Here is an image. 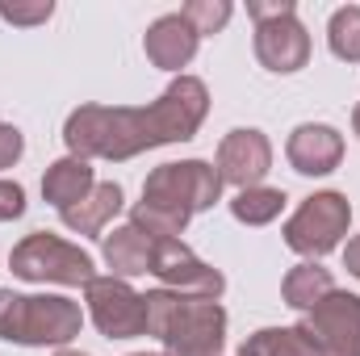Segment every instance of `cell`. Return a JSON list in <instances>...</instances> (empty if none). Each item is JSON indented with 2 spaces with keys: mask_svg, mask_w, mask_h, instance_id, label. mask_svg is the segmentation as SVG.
<instances>
[{
  "mask_svg": "<svg viewBox=\"0 0 360 356\" xmlns=\"http://www.w3.org/2000/svg\"><path fill=\"white\" fill-rule=\"evenodd\" d=\"M210 113V89L180 72L151 105H80L63 122V143L80 160H134L151 147L188 143Z\"/></svg>",
  "mask_w": 360,
  "mask_h": 356,
  "instance_id": "6da1fadb",
  "label": "cell"
},
{
  "mask_svg": "<svg viewBox=\"0 0 360 356\" xmlns=\"http://www.w3.org/2000/svg\"><path fill=\"white\" fill-rule=\"evenodd\" d=\"M222 197L218 168L205 160H180L160 164L143 180V201L130 210V227H139L151 239H180L193 214L210 210Z\"/></svg>",
  "mask_w": 360,
  "mask_h": 356,
  "instance_id": "7a4b0ae2",
  "label": "cell"
},
{
  "mask_svg": "<svg viewBox=\"0 0 360 356\" xmlns=\"http://www.w3.org/2000/svg\"><path fill=\"white\" fill-rule=\"evenodd\" d=\"M147 298V336L164 344V356H222L226 310L218 298H188L176 289H151Z\"/></svg>",
  "mask_w": 360,
  "mask_h": 356,
  "instance_id": "3957f363",
  "label": "cell"
},
{
  "mask_svg": "<svg viewBox=\"0 0 360 356\" xmlns=\"http://www.w3.org/2000/svg\"><path fill=\"white\" fill-rule=\"evenodd\" d=\"M84 327L80 302L63 293H13L0 289V340L21 348H68Z\"/></svg>",
  "mask_w": 360,
  "mask_h": 356,
  "instance_id": "277c9868",
  "label": "cell"
},
{
  "mask_svg": "<svg viewBox=\"0 0 360 356\" xmlns=\"http://www.w3.org/2000/svg\"><path fill=\"white\" fill-rule=\"evenodd\" d=\"M8 268H13V276L34 281V285H46V281L51 285H89L96 276L89 252L68 243V239H59V235H51V231L25 235L8 252Z\"/></svg>",
  "mask_w": 360,
  "mask_h": 356,
  "instance_id": "5b68a950",
  "label": "cell"
},
{
  "mask_svg": "<svg viewBox=\"0 0 360 356\" xmlns=\"http://www.w3.org/2000/svg\"><path fill=\"white\" fill-rule=\"evenodd\" d=\"M348 227H352V201L344 193L327 189V193L306 197L297 205V214L285 222L281 235H285L289 252H297L306 260H319V256H327V252L340 248V239L348 235Z\"/></svg>",
  "mask_w": 360,
  "mask_h": 356,
  "instance_id": "8992f818",
  "label": "cell"
},
{
  "mask_svg": "<svg viewBox=\"0 0 360 356\" xmlns=\"http://www.w3.org/2000/svg\"><path fill=\"white\" fill-rule=\"evenodd\" d=\"M84 302H89V319L105 340H134L147 336V298L139 289H130V281L122 276H92L84 285Z\"/></svg>",
  "mask_w": 360,
  "mask_h": 356,
  "instance_id": "52a82bcc",
  "label": "cell"
},
{
  "mask_svg": "<svg viewBox=\"0 0 360 356\" xmlns=\"http://www.w3.org/2000/svg\"><path fill=\"white\" fill-rule=\"evenodd\" d=\"M147 272L160 281V289H176L188 298H222L226 289V276L214 265H205L184 239H155Z\"/></svg>",
  "mask_w": 360,
  "mask_h": 356,
  "instance_id": "ba28073f",
  "label": "cell"
},
{
  "mask_svg": "<svg viewBox=\"0 0 360 356\" xmlns=\"http://www.w3.org/2000/svg\"><path fill=\"white\" fill-rule=\"evenodd\" d=\"M302 327L323 356H360V293L331 289L314 310H306Z\"/></svg>",
  "mask_w": 360,
  "mask_h": 356,
  "instance_id": "9c48e42d",
  "label": "cell"
},
{
  "mask_svg": "<svg viewBox=\"0 0 360 356\" xmlns=\"http://www.w3.org/2000/svg\"><path fill=\"white\" fill-rule=\"evenodd\" d=\"M214 168H218V180H222V184H235L239 193H243V189H256L260 180L269 177V168H272L269 134L256 130V126H239V130H231V134L218 143V160H214Z\"/></svg>",
  "mask_w": 360,
  "mask_h": 356,
  "instance_id": "30bf717a",
  "label": "cell"
},
{
  "mask_svg": "<svg viewBox=\"0 0 360 356\" xmlns=\"http://www.w3.org/2000/svg\"><path fill=\"white\" fill-rule=\"evenodd\" d=\"M256 59L264 72H276V76H293L310 63V34L297 21V8L256 21Z\"/></svg>",
  "mask_w": 360,
  "mask_h": 356,
  "instance_id": "8fae6325",
  "label": "cell"
},
{
  "mask_svg": "<svg viewBox=\"0 0 360 356\" xmlns=\"http://www.w3.org/2000/svg\"><path fill=\"white\" fill-rule=\"evenodd\" d=\"M285 160L302 177H327L344 160V134L327 122H302L285 143Z\"/></svg>",
  "mask_w": 360,
  "mask_h": 356,
  "instance_id": "7c38bea8",
  "label": "cell"
},
{
  "mask_svg": "<svg viewBox=\"0 0 360 356\" xmlns=\"http://www.w3.org/2000/svg\"><path fill=\"white\" fill-rule=\"evenodd\" d=\"M197 42H201V34L184 21V13H164V17L151 21V30L143 34V51H147V59H151L155 68H164V72H180V68H188L193 55H197Z\"/></svg>",
  "mask_w": 360,
  "mask_h": 356,
  "instance_id": "4fadbf2b",
  "label": "cell"
},
{
  "mask_svg": "<svg viewBox=\"0 0 360 356\" xmlns=\"http://www.w3.org/2000/svg\"><path fill=\"white\" fill-rule=\"evenodd\" d=\"M92 189H96L92 164L89 160H80V155H63V160H55V164L46 168V177H42V197H46L59 214L72 210L76 201H84Z\"/></svg>",
  "mask_w": 360,
  "mask_h": 356,
  "instance_id": "5bb4252c",
  "label": "cell"
},
{
  "mask_svg": "<svg viewBox=\"0 0 360 356\" xmlns=\"http://www.w3.org/2000/svg\"><path fill=\"white\" fill-rule=\"evenodd\" d=\"M122 205H126L122 184L101 180L84 201H76V205H72V210H63L59 218H63V227H68V231H76V235H101V231L122 214Z\"/></svg>",
  "mask_w": 360,
  "mask_h": 356,
  "instance_id": "9a60e30c",
  "label": "cell"
},
{
  "mask_svg": "<svg viewBox=\"0 0 360 356\" xmlns=\"http://www.w3.org/2000/svg\"><path fill=\"white\" fill-rule=\"evenodd\" d=\"M151 235H143L139 227H117L113 235H105V265H109V276H122V281H130V276H143L147 268H151Z\"/></svg>",
  "mask_w": 360,
  "mask_h": 356,
  "instance_id": "2e32d148",
  "label": "cell"
},
{
  "mask_svg": "<svg viewBox=\"0 0 360 356\" xmlns=\"http://www.w3.org/2000/svg\"><path fill=\"white\" fill-rule=\"evenodd\" d=\"M331 289H335L331 268H323L319 260H302L297 268H289L285 281H281V298H285V306H293V310H302V314L314 310Z\"/></svg>",
  "mask_w": 360,
  "mask_h": 356,
  "instance_id": "e0dca14e",
  "label": "cell"
},
{
  "mask_svg": "<svg viewBox=\"0 0 360 356\" xmlns=\"http://www.w3.org/2000/svg\"><path fill=\"white\" fill-rule=\"evenodd\" d=\"M239 356H323V352L310 340V331L297 323V327H264V331L248 336Z\"/></svg>",
  "mask_w": 360,
  "mask_h": 356,
  "instance_id": "ac0fdd59",
  "label": "cell"
},
{
  "mask_svg": "<svg viewBox=\"0 0 360 356\" xmlns=\"http://www.w3.org/2000/svg\"><path fill=\"white\" fill-rule=\"evenodd\" d=\"M285 201H289V197H285L281 189L256 184V189H243V193H235V201H231V214H235L243 227H269L272 218H281Z\"/></svg>",
  "mask_w": 360,
  "mask_h": 356,
  "instance_id": "d6986e66",
  "label": "cell"
},
{
  "mask_svg": "<svg viewBox=\"0 0 360 356\" xmlns=\"http://www.w3.org/2000/svg\"><path fill=\"white\" fill-rule=\"evenodd\" d=\"M327 46L335 59L360 63V4H344L327 21Z\"/></svg>",
  "mask_w": 360,
  "mask_h": 356,
  "instance_id": "ffe728a7",
  "label": "cell"
},
{
  "mask_svg": "<svg viewBox=\"0 0 360 356\" xmlns=\"http://www.w3.org/2000/svg\"><path fill=\"white\" fill-rule=\"evenodd\" d=\"M180 13H184V21L205 38V34H218V30L231 21L235 8H231V0H188Z\"/></svg>",
  "mask_w": 360,
  "mask_h": 356,
  "instance_id": "44dd1931",
  "label": "cell"
},
{
  "mask_svg": "<svg viewBox=\"0 0 360 356\" xmlns=\"http://www.w3.org/2000/svg\"><path fill=\"white\" fill-rule=\"evenodd\" d=\"M0 17L8 25H42L55 17V0H0Z\"/></svg>",
  "mask_w": 360,
  "mask_h": 356,
  "instance_id": "7402d4cb",
  "label": "cell"
},
{
  "mask_svg": "<svg viewBox=\"0 0 360 356\" xmlns=\"http://www.w3.org/2000/svg\"><path fill=\"white\" fill-rule=\"evenodd\" d=\"M25 214V189L17 180H0V222H13Z\"/></svg>",
  "mask_w": 360,
  "mask_h": 356,
  "instance_id": "603a6c76",
  "label": "cell"
},
{
  "mask_svg": "<svg viewBox=\"0 0 360 356\" xmlns=\"http://www.w3.org/2000/svg\"><path fill=\"white\" fill-rule=\"evenodd\" d=\"M21 151H25L21 130H17V126H8V122H0V168H13V164L21 160Z\"/></svg>",
  "mask_w": 360,
  "mask_h": 356,
  "instance_id": "cb8c5ba5",
  "label": "cell"
},
{
  "mask_svg": "<svg viewBox=\"0 0 360 356\" xmlns=\"http://www.w3.org/2000/svg\"><path fill=\"white\" fill-rule=\"evenodd\" d=\"M293 8H297L293 0H248V17H252V21H269V17L293 13Z\"/></svg>",
  "mask_w": 360,
  "mask_h": 356,
  "instance_id": "d4e9b609",
  "label": "cell"
},
{
  "mask_svg": "<svg viewBox=\"0 0 360 356\" xmlns=\"http://www.w3.org/2000/svg\"><path fill=\"white\" fill-rule=\"evenodd\" d=\"M344 268L360 281V235H352V239H348V248H344Z\"/></svg>",
  "mask_w": 360,
  "mask_h": 356,
  "instance_id": "484cf974",
  "label": "cell"
},
{
  "mask_svg": "<svg viewBox=\"0 0 360 356\" xmlns=\"http://www.w3.org/2000/svg\"><path fill=\"white\" fill-rule=\"evenodd\" d=\"M352 130H356V139H360V105L352 109Z\"/></svg>",
  "mask_w": 360,
  "mask_h": 356,
  "instance_id": "4316f807",
  "label": "cell"
},
{
  "mask_svg": "<svg viewBox=\"0 0 360 356\" xmlns=\"http://www.w3.org/2000/svg\"><path fill=\"white\" fill-rule=\"evenodd\" d=\"M55 356H89V352H72V348H63V352H55Z\"/></svg>",
  "mask_w": 360,
  "mask_h": 356,
  "instance_id": "83f0119b",
  "label": "cell"
},
{
  "mask_svg": "<svg viewBox=\"0 0 360 356\" xmlns=\"http://www.w3.org/2000/svg\"><path fill=\"white\" fill-rule=\"evenodd\" d=\"M134 356H164V352H134Z\"/></svg>",
  "mask_w": 360,
  "mask_h": 356,
  "instance_id": "f1b7e54d",
  "label": "cell"
}]
</instances>
